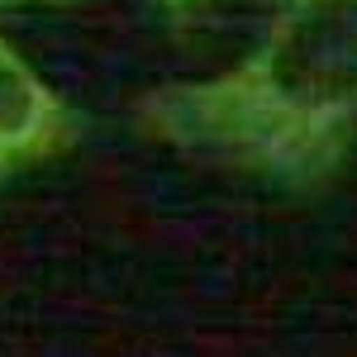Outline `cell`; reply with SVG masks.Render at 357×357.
Instances as JSON below:
<instances>
[{"label": "cell", "instance_id": "obj_1", "mask_svg": "<svg viewBox=\"0 0 357 357\" xmlns=\"http://www.w3.org/2000/svg\"><path fill=\"white\" fill-rule=\"evenodd\" d=\"M158 124L257 181L333 176L357 148V0H281L252 53L162 96Z\"/></svg>", "mask_w": 357, "mask_h": 357}]
</instances>
